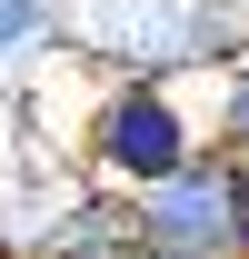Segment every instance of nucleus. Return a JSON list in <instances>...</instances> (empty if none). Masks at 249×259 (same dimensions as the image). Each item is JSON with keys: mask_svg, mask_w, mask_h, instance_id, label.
I'll use <instances>...</instances> for the list:
<instances>
[{"mask_svg": "<svg viewBox=\"0 0 249 259\" xmlns=\"http://www.w3.org/2000/svg\"><path fill=\"white\" fill-rule=\"evenodd\" d=\"M60 30L90 80H210L249 50V0H70Z\"/></svg>", "mask_w": 249, "mask_h": 259, "instance_id": "nucleus-1", "label": "nucleus"}, {"mask_svg": "<svg viewBox=\"0 0 249 259\" xmlns=\"http://www.w3.org/2000/svg\"><path fill=\"white\" fill-rule=\"evenodd\" d=\"M199 160V110H189V80H80V110H70V169L110 199L159 190L170 169Z\"/></svg>", "mask_w": 249, "mask_h": 259, "instance_id": "nucleus-2", "label": "nucleus"}, {"mask_svg": "<svg viewBox=\"0 0 249 259\" xmlns=\"http://www.w3.org/2000/svg\"><path fill=\"white\" fill-rule=\"evenodd\" d=\"M130 259H249V209H239V169L199 160L170 169L159 190L130 199Z\"/></svg>", "mask_w": 249, "mask_h": 259, "instance_id": "nucleus-3", "label": "nucleus"}, {"mask_svg": "<svg viewBox=\"0 0 249 259\" xmlns=\"http://www.w3.org/2000/svg\"><path fill=\"white\" fill-rule=\"evenodd\" d=\"M189 110H199V150L229 169H249V50L219 60L210 80H189Z\"/></svg>", "mask_w": 249, "mask_h": 259, "instance_id": "nucleus-4", "label": "nucleus"}, {"mask_svg": "<svg viewBox=\"0 0 249 259\" xmlns=\"http://www.w3.org/2000/svg\"><path fill=\"white\" fill-rule=\"evenodd\" d=\"M70 60V30L50 0H0V90H30L40 70Z\"/></svg>", "mask_w": 249, "mask_h": 259, "instance_id": "nucleus-5", "label": "nucleus"}, {"mask_svg": "<svg viewBox=\"0 0 249 259\" xmlns=\"http://www.w3.org/2000/svg\"><path fill=\"white\" fill-rule=\"evenodd\" d=\"M239 209H249V169H239Z\"/></svg>", "mask_w": 249, "mask_h": 259, "instance_id": "nucleus-6", "label": "nucleus"}, {"mask_svg": "<svg viewBox=\"0 0 249 259\" xmlns=\"http://www.w3.org/2000/svg\"><path fill=\"white\" fill-rule=\"evenodd\" d=\"M50 10H70V0H50Z\"/></svg>", "mask_w": 249, "mask_h": 259, "instance_id": "nucleus-7", "label": "nucleus"}]
</instances>
